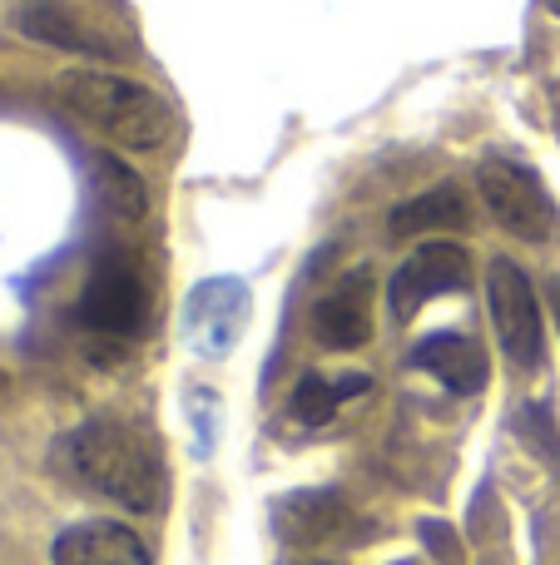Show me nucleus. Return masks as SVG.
<instances>
[{
    "instance_id": "20e7f679",
    "label": "nucleus",
    "mask_w": 560,
    "mask_h": 565,
    "mask_svg": "<svg viewBox=\"0 0 560 565\" xmlns=\"http://www.w3.org/2000/svg\"><path fill=\"white\" fill-rule=\"evenodd\" d=\"M486 302H492L496 338H502L511 367L536 372L546 358V322H541V302H536L531 278L511 258H496L492 274H486Z\"/></svg>"
},
{
    "instance_id": "f257e3e1",
    "label": "nucleus",
    "mask_w": 560,
    "mask_h": 565,
    "mask_svg": "<svg viewBox=\"0 0 560 565\" xmlns=\"http://www.w3.org/2000/svg\"><path fill=\"white\" fill-rule=\"evenodd\" d=\"M65 467L75 471V481H85L89 491H99L105 501L125 511H159L164 501V457L139 427L119 417H89L60 447Z\"/></svg>"
},
{
    "instance_id": "9d476101",
    "label": "nucleus",
    "mask_w": 560,
    "mask_h": 565,
    "mask_svg": "<svg viewBox=\"0 0 560 565\" xmlns=\"http://www.w3.org/2000/svg\"><path fill=\"white\" fill-rule=\"evenodd\" d=\"M273 526L293 546H317V541H327L343 526V501L333 491H293V497H283L273 507Z\"/></svg>"
},
{
    "instance_id": "ddd939ff",
    "label": "nucleus",
    "mask_w": 560,
    "mask_h": 565,
    "mask_svg": "<svg viewBox=\"0 0 560 565\" xmlns=\"http://www.w3.org/2000/svg\"><path fill=\"white\" fill-rule=\"evenodd\" d=\"M367 387H373L367 372H343V377L308 372V377L293 387V417L308 422V427H323V422H333V412L343 407L347 397H363Z\"/></svg>"
},
{
    "instance_id": "2eb2a0df",
    "label": "nucleus",
    "mask_w": 560,
    "mask_h": 565,
    "mask_svg": "<svg viewBox=\"0 0 560 565\" xmlns=\"http://www.w3.org/2000/svg\"><path fill=\"white\" fill-rule=\"evenodd\" d=\"M546 302H551V312H556V332H560V274L546 278Z\"/></svg>"
},
{
    "instance_id": "6e6552de",
    "label": "nucleus",
    "mask_w": 560,
    "mask_h": 565,
    "mask_svg": "<svg viewBox=\"0 0 560 565\" xmlns=\"http://www.w3.org/2000/svg\"><path fill=\"white\" fill-rule=\"evenodd\" d=\"M313 338L333 352L363 348L373 338V282L367 274H353L343 288H333L313 308Z\"/></svg>"
},
{
    "instance_id": "4468645a",
    "label": "nucleus",
    "mask_w": 560,
    "mask_h": 565,
    "mask_svg": "<svg viewBox=\"0 0 560 565\" xmlns=\"http://www.w3.org/2000/svg\"><path fill=\"white\" fill-rule=\"evenodd\" d=\"M95 194L109 214L119 218H144L149 209V194H144V179L125 164L119 154H99L95 159Z\"/></svg>"
},
{
    "instance_id": "7ed1b4c3",
    "label": "nucleus",
    "mask_w": 560,
    "mask_h": 565,
    "mask_svg": "<svg viewBox=\"0 0 560 565\" xmlns=\"http://www.w3.org/2000/svg\"><path fill=\"white\" fill-rule=\"evenodd\" d=\"M476 189H482V204L506 234L526 238V244H551L560 234V209L556 199L546 194L541 174L521 159L492 154L476 169Z\"/></svg>"
},
{
    "instance_id": "9b49d317",
    "label": "nucleus",
    "mask_w": 560,
    "mask_h": 565,
    "mask_svg": "<svg viewBox=\"0 0 560 565\" xmlns=\"http://www.w3.org/2000/svg\"><path fill=\"white\" fill-rule=\"evenodd\" d=\"M472 218L466 194L456 184H437L427 194H412L407 204L392 209V234L397 238H417V234H446V228H462Z\"/></svg>"
},
{
    "instance_id": "423d86ee",
    "label": "nucleus",
    "mask_w": 560,
    "mask_h": 565,
    "mask_svg": "<svg viewBox=\"0 0 560 565\" xmlns=\"http://www.w3.org/2000/svg\"><path fill=\"white\" fill-rule=\"evenodd\" d=\"M79 318L95 332H115V338H129V332L144 328L149 292L129 258H105V264H95V274L85 282V298H79Z\"/></svg>"
},
{
    "instance_id": "0eeeda50",
    "label": "nucleus",
    "mask_w": 560,
    "mask_h": 565,
    "mask_svg": "<svg viewBox=\"0 0 560 565\" xmlns=\"http://www.w3.org/2000/svg\"><path fill=\"white\" fill-rule=\"evenodd\" d=\"M412 367L432 372L456 397H472V392L486 387V352H482V342L466 338V332H432V338H422L412 348Z\"/></svg>"
},
{
    "instance_id": "dca6fc26",
    "label": "nucleus",
    "mask_w": 560,
    "mask_h": 565,
    "mask_svg": "<svg viewBox=\"0 0 560 565\" xmlns=\"http://www.w3.org/2000/svg\"><path fill=\"white\" fill-rule=\"evenodd\" d=\"M551 10H556V15H560V0H551Z\"/></svg>"
},
{
    "instance_id": "f03ea898",
    "label": "nucleus",
    "mask_w": 560,
    "mask_h": 565,
    "mask_svg": "<svg viewBox=\"0 0 560 565\" xmlns=\"http://www.w3.org/2000/svg\"><path fill=\"white\" fill-rule=\"evenodd\" d=\"M60 99L75 109L85 125H95L119 149H139L154 154L174 135V109L154 95L149 85H134L125 75H95V70H75L60 79Z\"/></svg>"
},
{
    "instance_id": "f8f14e48",
    "label": "nucleus",
    "mask_w": 560,
    "mask_h": 565,
    "mask_svg": "<svg viewBox=\"0 0 560 565\" xmlns=\"http://www.w3.org/2000/svg\"><path fill=\"white\" fill-rule=\"evenodd\" d=\"M20 30L30 40H45V45L60 50H79V55H109L105 40H95L75 15H69L60 0H25L20 6Z\"/></svg>"
},
{
    "instance_id": "1a4fd4ad",
    "label": "nucleus",
    "mask_w": 560,
    "mask_h": 565,
    "mask_svg": "<svg viewBox=\"0 0 560 565\" xmlns=\"http://www.w3.org/2000/svg\"><path fill=\"white\" fill-rule=\"evenodd\" d=\"M55 565H149V551L119 521H79V526L60 531Z\"/></svg>"
},
{
    "instance_id": "39448f33",
    "label": "nucleus",
    "mask_w": 560,
    "mask_h": 565,
    "mask_svg": "<svg viewBox=\"0 0 560 565\" xmlns=\"http://www.w3.org/2000/svg\"><path fill=\"white\" fill-rule=\"evenodd\" d=\"M466 282H472V258H466V248L462 244H446V238H432V244L412 248V254L397 264L392 282H387L392 318L397 322H412L432 298L462 292Z\"/></svg>"
}]
</instances>
